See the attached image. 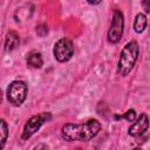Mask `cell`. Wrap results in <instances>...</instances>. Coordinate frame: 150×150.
I'll list each match as a JSON object with an SVG mask.
<instances>
[{"instance_id": "13", "label": "cell", "mask_w": 150, "mask_h": 150, "mask_svg": "<svg viewBox=\"0 0 150 150\" xmlns=\"http://www.w3.org/2000/svg\"><path fill=\"white\" fill-rule=\"evenodd\" d=\"M142 5H143V7H144L145 12H146V13H149V12H150V1H143V2H142Z\"/></svg>"}, {"instance_id": "9", "label": "cell", "mask_w": 150, "mask_h": 150, "mask_svg": "<svg viewBox=\"0 0 150 150\" xmlns=\"http://www.w3.org/2000/svg\"><path fill=\"white\" fill-rule=\"evenodd\" d=\"M26 62H27V66L30 67V68H35V69H39L42 67L43 64V60H42V56L40 53L38 52H32L27 55V59H26Z\"/></svg>"}, {"instance_id": "2", "label": "cell", "mask_w": 150, "mask_h": 150, "mask_svg": "<svg viewBox=\"0 0 150 150\" xmlns=\"http://www.w3.org/2000/svg\"><path fill=\"white\" fill-rule=\"evenodd\" d=\"M138 54H139V48L136 41H130L124 46V48L121 52L117 64V73L121 76H127L132 70L138 59Z\"/></svg>"}, {"instance_id": "17", "label": "cell", "mask_w": 150, "mask_h": 150, "mask_svg": "<svg viewBox=\"0 0 150 150\" xmlns=\"http://www.w3.org/2000/svg\"><path fill=\"white\" fill-rule=\"evenodd\" d=\"M132 150H142L141 148H135V149H132Z\"/></svg>"}, {"instance_id": "4", "label": "cell", "mask_w": 150, "mask_h": 150, "mask_svg": "<svg viewBox=\"0 0 150 150\" xmlns=\"http://www.w3.org/2000/svg\"><path fill=\"white\" fill-rule=\"evenodd\" d=\"M124 30V16L120 9H115L112 14V20L110 23V28L108 30V41L110 43H117Z\"/></svg>"}, {"instance_id": "12", "label": "cell", "mask_w": 150, "mask_h": 150, "mask_svg": "<svg viewBox=\"0 0 150 150\" xmlns=\"http://www.w3.org/2000/svg\"><path fill=\"white\" fill-rule=\"evenodd\" d=\"M123 118H125L128 122H134L135 121V118H136V111L134 110V109H130V110H128L123 116H122Z\"/></svg>"}, {"instance_id": "8", "label": "cell", "mask_w": 150, "mask_h": 150, "mask_svg": "<svg viewBox=\"0 0 150 150\" xmlns=\"http://www.w3.org/2000/svg\"><path fill=\"white\" fill-rule=\"evenodd\" d=\"M20 43V39H19V35L11 30L6 34V39H5V52H12L14 50Z\"/></svg>"}, {"instance_id": "6", "label": "cell", "mask_w": 150, "mask_h": 150, "mask_svg": "<svg viewBox=\"0 0 150 150\" xmlns=\"http://www.w3.org/2000/svg\"><path fill=\"white\" fill-rule=\"evenodd\" d=\"M48 120H50V114H49V112H42V114L32 116V117L27 121V123L25 124V127H23V131H22L21 138H22V139H28V138H30V137L40 129V127H41L46 121H48Z\"/></svg>"}, {"instance_id": "16", "label": "cell", "mask_w": 150, "mask_h": 150, "mask_svg": "<svg viewBox=\"0 0 150 150\" xmlns=\"http://www.w3.org/2000/svg\"><path fill=\"white\" fill-rule=\"evenodd\" d=\"M1 101H2V91L0 89V103H1Z\"/></svg>"}, {"instance_id": "3", "label": "cell", "mask_w": 150, "mask_h": 150, "mask_svg": "<svg viewBox=\"0 0 150 150\" xmlns=\"http://www.w3.org/2000/svg\"><path fill=\"white\" fill-rule=\"evenodd\" d=\"M27 93H28V87L26 82L20 80L13 81L7 88V100L13 105L19 107L25 102L27 97Z\"/></svg>"}, {"instance_id": "5", "label": "cell", "mask_w": 150, "mask_h": 150, "mask_svg": "<svg viewBox=\"0 0 150 150\" xmlns=\"http://www.w3.org/2000/svg\"><path fill=\"white\" fill-rule=\"evenodd\" d=\"M53 54L56 61L67 62L71 59L74 54V45L68 38H62L57 40L53 48Z\"/></svg>"}, {"instance_id": "11", "label": "cell", "mask_w": 150, "mask_h": 150, "mask_svg": "<svg viewBox=\"0 0 150 150\" xmlns=\"http://www.w3.org/2000/svg\"><path fill=\"white\" fill-rule=\"evenodd\" d=\"M8 138V125L5 120L0 118V150L4 149Z\"/></svg>"}, {"instance_id": "14", "label": "cell", "mask_w": 150, "mask_h": 150, "mask_svg": "<svg viewBox=\"0 0 150 150\" xmlns=\"http://www.w3.org/2000/svg\"><path fill=\"white\" fill-rule=\"evenodd\" d=\"M34 150H47V146H46L45 144H38V145L34 148Z\"/></svg>"}, {"instance_id": "1", "label": "cell", "mask_w": 150, "mask_h": 150, "mask_svg": "<svg viewBox=\"0 0 150 150\" xmlns=\"http://www.w3.org/2000/svg\"><path fill=\"white\" fill-rule=\"evenodd\" d=\"M101 130V124L97 120H89L84 123H67L62 127V137L68 142L80 141L88 142L94 138Z\"/></svg>"}, {"instance_id": "7", "label": "cell", "mask_w": 150, "mask_h": 150, "mask_svg": "<svg viewBox=\"0 0 150 150\" xmlns=\"http://www.w3.org/2000/svg\"><path fill=\"white\" fill-rule=\"evenodd\" d=\"M149 128V118L146 116V114H141V116L136 120V122H134L129 130L128 134L132 137H138L141 135H143Z\"/></svg>"}, {"instance_id": "10", "label": "cell", "mask_w": 150, "mask_h": 150, "mask_svg": "<svg viewBox=\"0 0 150 150\" xmlns=\"http://www.w3.org/2000/svg\"><path fill=\"white\" fill-rule=\"evenodd\" d=\"M146 25H148V20H146V16L143 14V13H138L135 18V21H134V30L138 34L143 33L144 29L146 28Z\"/></svg>"}, {"instance_id": "15", "label": "cell", "mask_w": 150, "mask_h": 150, "mask_svg": "<svg viewBox=\"0 0 150 150\" xmlns=\"http://www.w3.org/2000/svg\"><path fill=\"white\" fill-rule=\"evenodd\" d=\"M90 5H98L100 4V1H96V2H94V1H88Z\"/></svg>"}]
</instances>
